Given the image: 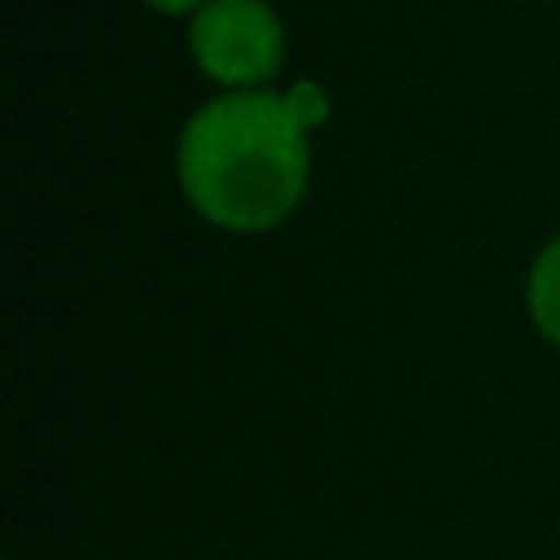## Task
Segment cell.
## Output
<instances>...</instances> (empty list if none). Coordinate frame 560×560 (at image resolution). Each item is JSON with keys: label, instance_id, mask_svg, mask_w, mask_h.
<instances>
[{"label": "cell", "instance_id": "obj_3", "mask_svg": "<svg viewBox=\"0 0 560 560\" xmlns=\"http://www.w3.org/2000/svg\"><path fill=\"white\" fill-rule=\"evenodd\" d=\"M525 311L538 328L542 341H551L560 350V236H551L525 276Z\"/></svg>", "mask_w": 560, "mask_h": 560}, {"label": "cell", "instance_id": "obj_5", "mask_svg": "<svg viewBox=\"0 0 560 560\" xmlns=\"http://www.w3.org/2000/svg\"><path fill=\"white\" fill-rule=\"evenodd\" d=\"M144 9H153V13H162V18H192L206 0H140Z\"/></svg>", "mask_w": 560, "mask_h": 560}, {"label": "cell", "instance_id": "obj_2", "mask_svg": "<svg viewBox=\"0 0 560 560\" xmlns=\"http://www.w3.org/2000/svg\"><path fill=\"white\" fill-rule=\"evenodd\" d=\"M289 31L271 0H206L188 18V57L223 92L267 88L284 70Z\"/></svg>", "mask_w": 560, "mask_h": 560}, {"label": "cell", "instance_id": "obj_4", "mask_svg": "<svg viewBox=\"0 0 560 560\" xmlns=\"http://www.w3.org/2000/svg\"><path fill=\"white\" fill-rule=\"evenodd\" d=\"M284 101H289V109L298 114V122H302L306 131L324 127V122H328V114H332L328 92H324L319 83H311V79H298L293 88H284Z\"/></svg>", "mask_w": 560, "mask_h": 560}, {"label": "cell", "instance_id": "obj_1", "mask_svg": "<svg viewBox=\"0 0 560 560\" xmlns=\"http://www.w3.org/2000/svg\"><path fill=\"white\" fill-rule=\"evenodd\" d=\"M175 179L197 219L258 236L293 219L311 188V131L284 92H214L175 140Z\"/></svg>", "mask_w": 560, "mask_h": 560}]
</instances>
